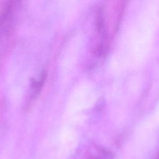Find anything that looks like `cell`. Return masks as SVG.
<instances>
[{"label": "cell", "mask_w": 159, "mask_h": 159, "mask_svg": "<svg viewBox=\"0 0 159 159\" xmlns=\"http://www.w3.org/2000/svg\"><path fill=\"white\" fill-rule=\"evenodd\" d=\"M113 155L109 151L101 147H96L94 150L88 151L83 154L81 159H113Z\"/></svg>", "instance_id": "6da1fadb"}, {"label": "cell", "mask_w": 159, "mask_h": 159, "mask_svg": "<svg viewBox=\"0 0 159 159\" xmlns=\"http://www.w3.org/2000/svg\"><path fill=\"white\" fill-rule=\"evenodd\" d=\"M45 78V73H42L38 80H35L33 81L32 83V87H31L32 93L33 96H35L38 95V94L40 91L42 87L43 86Z\"/></svg>", "instance_id": "7a4b0ae2"}]
</instances>
